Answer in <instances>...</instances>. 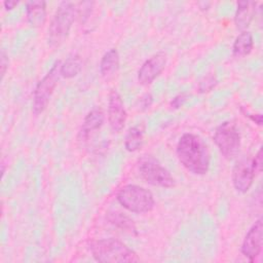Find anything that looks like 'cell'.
Wrapping results in <instances>:
<instances>
[{"mask_svg":"<svg viewBox=\"0 0 263 263\" xmlns=\"http://www.w3.org/2000/svg\"><path fill=\"white\" fill-rule=\"evenodd\" d=\"M177 157L180 163L194 175L208 173L211 163V154L208 145L197 135L183 134L176 147Z\"/></svg>","mask_w":263,"mask_h":263,"instance_id":"6da1fadb","label":"cell"},{"mask_svg":"<svg viewBox=\"0 0 263 263\" xmlns=\"http://www.w3.org/2000/svg\"><path fill=\"white\" fill-rule=\"evenodd\" d=\"M89 250L98 262L123 263L140 260L138 255L124 242L113 237L90 241Z\"/></svg>","mask_w":263,"mask_h":263,"instance_id":"7a4b0ae2","label":"cell"},{"mask_svg":"<svg viewBox=\"0 0 263 263\" xmlns=\"http://www.w3.org/2000/svg\"><path fill=\"white\" fill-rule=\"evenodd\" d=\"M76 5L70 1H63L57 7L47 30V41L51 47L61 45L68 37L75 16Z\"/></svg>","mask_w":263,"mask_h":263,"instance_id":"3957f363","label":"cell"},{"mask_svg":"<svg viewBox=\"0 0 263 263\" xmlns=\"http://www.w3.org/2000/svg\"><path fill=\"white\" fill-rule=\"evenodd\" d=\"M116 198L124 209L136 214L149 213L155 205L152 192L135 184H127L121 187L116 194Z\"/></svg>","mask_w":263,"mask_h":263,"instance_id":"277c9868","label":"cell"},{"mask_svg":"<svg viewBox=\"0 0 263 263\" xmlns=\"http://www.w3.org/2000/svg\"><path fill=\"white\" fill-rule=\"evenodd\" d=\"M141 177L150 185L172 188L175 186V179L171 173L152 155H143L137 162Z\"/></svg>","mask_w":263,"mask_h":263,"instance_id":"5b68a950","label":"cell"},{"mask_svg":"<svg viewBox=\"0 0 263 263\" xmlns=\"http://www.w3.org/2000/svg\"><path fill=\"white\" fill-rule=\"evenodd\" d=\"M61 61H57L45 76L37 83L34 89L32 103V112L34 115H39L46 109L61 77Z\"/></svg>","mask_w":263,"mask_h":263,"instance_id":"8992f818","label":"cell"},{"mask_svg":"<svg viewBox=\"0 0 263 263\" xmlns=\"http://www.w3.org/2000/svg\"><path fill=\"white\" fill-rule=\"evenodd\" d=\"M220 153L226 159L234 158L240 149V134L232 121H224L218 125L213 136Z\"/></svg>","mask_w":263,"mask_h":263,"instance_id":"52a82bcc","label":"cell"},{"mask_svg":"<svg viewBox=\"0 0 263 263\" xmlns=\"http://www.w3.org/2000/svg\"><path fill=\"white\" fill-rule=\"evenodd\" d=\"M256 176L253 157H241L236 161L232 170V184L234 189L239 193L248 192L252 187Z\"/></svg>","mask_w":263,"mask_h":263,"instance_id":"ba28073f","label":"cell"},{"mask_svg":"<svg viewBox=\"0 0 263 263\" xmlns=\"http://www.w3.org/2000/svg\"><path fill=\"white\" fill-rule=\"evenodd\" d=\"M167 55L163 51H158L147 59L138 71V81L142 85L151 84L164 70Z\"/></svg>","mask_w":263,"mask_h":263,"instance_id":"9c48e42d","label":"cell"},{"mask_svg":"<svg viewBox=\"0 0 263 263\" xmlns=\"http://www.w3.org/2000/svg\"><path fill=\"white\" fill-rule=\"evenodd\" d=\"M262 235H263V222L260 217L251 226L247 232L242 243H241V254L250 261L254 262L262 251Z\"/></svg>","mask_w":263,"mask_h":263,"instance_id":"30bf717a","label":"cell"},{"mask_svg":"<svg viewBox=\"0 0 263 263\" xmlns=\"http://www.w3.org/2000/svg\"><path fill=\"white\" fill-rule=\"evenodd\" d=\"M126 116V111L120 95L116 89H112L108 100V122L113 133H119L123 129Z\"/></svg>","mask_w":263,"mask_h":263,"instance_id":"8fae6325","label":"cell"},{"mask_svg":"<svg viewBox=\"0 0 263 263\" xmlns=\"http://www.w3.org/2000/svg\"><path fill=\"white\" fill-rule=\"evenodd\" d=\"M104 120H105V115L101 108L96 107L90 111H88V113L85 115L82 121V125L79 132L80 140L85 141L92 132L99 129L103 125Z\"/></svg>","mask_w":263,"mask_h":263,"instance_id":"7c38bea8","label":"cell"},{"mask_svg":"<svg viewBox=\"0 0 263 263\" xmlns=\"http://www.w3.org/2000/svg\"><path fill=\"white\" fill-rule=\"evenodd\" d=\"M26 16L28 23L32 27H42L46 22V2L42 0H33L27 2Z\"/></svg>","mask_w":263,"mask_h":263,"instance_id":"4fadbf2b","label":"cell"},{"mask_svg":"<svg viewBox=\"0 0 263 263\" xmlns=\"http://www.w3.org/2000/svg\"><path fill=\"white\" fill-rule=\"evenodd\" d=\"M256 4L257 3L254 1L237 2L236 11L234 15V23L238 30L246 31V29L250 26L255 13Z\"/></svg>","mask_w":263,"mask_h":263,"instance_id":"5bb4252c","label":"cell"},{"mask_svg":"<svg viewBox=\"0 0 263 263\" xmlns=\"http://www.w3.org/2000/svg\"><path fill=\"white\" fill-rule=\"evenodd\" d=\"M106 217L110 224L120 229L121 231H124L132 235H138V229L134 220L122 212L109 211Z\"/></svg>","mask_w":263,"mask_h":263,"instance_id":"9a60e30c","label":"cell"},{"mask_svg":"<svg viewBox=\"0 0 263 263\" xmlns=\"http://www.w3.org/2000/svg\"><path fill=\"white\" fill-rule=\"evenodd\" d=\"M254 47V38L250 31H241L235 38L232 45L233 57L239 59L251 53Z\"/></svg>","mask_w":263,"mask_h":263,"instance_id":"2e32d148","label":"cell"},{"mask_svg":"<svg viewBox=\"0 0 263 263\" xmlns=\"http://www.w3.org/2000/svg\"><path fill=\"white\" fill-rule=\"evenodd\" d=\"M120 64V59H119V53L116 48H110L107 50L100 62V72L102 76L108 77L112 74H114Z\"/></svg>","mask_w":263,"mask_h":263,"instance_id":"e0dca14e","label":"cell"},{"mask_svg":"<svg viewBox=\"0 0 263 263\" xmlns=\"http://www.w3.org/2000/svg\"><path fill=\"white\" fill-rule=\"evenodd\" d=\"M144 129L140 125L132 126L124 138V147L129 152H136L143 146Z\"/></svg>","mask_w":263,"mask_h":263,"instance_id":"ac0fdd59","label":"cell"},{"mask_svg":"<svg viewBox=\"0 0 263 263\" xmlns=\"http://www.w3.org/2000/svg\"><path fill=\"white\" fill-rule=\"evenodd\" d=\"M82 70V60L78 54H73L66 59V61L61 64L60 73L64 78H73L77 76Z\"/></svg>","mask_w":263,"mask_h":263,"instance_id":"d6986e66","label":"cell"},{"mask_svg":"<svg viewBox=\"0 0 263 263\" xmlns=\"http://www.w3.org/2000/svg\"><path fill=\"white\" fill-rule=\"evenodd\" d=\"M217 84V78L215 75L213 74H209L206 76H204L198 84V90L200 92H206L210 91L215 85Z\"/></svg>","mask_w":263,"mask_h":263,"instance_id":"ffe728a7","label":"cell"},{"mask_svg":"<svg viewBox=\"0 0 263 263\" xmlns=\"http://www.w3.org/2000/svg\"><path fill=\"white\" fill-rule=\"evenodd\" d=\"M187 98H188V95L187 93H180L178 96H176L172 102H171V107L174 108V109H178L180 108L186 101H187Z\"/></svg>","mask_w":263,"mask_h":263,"instance_id":"44dd1931","label":"cell"},{"mask_svg":"<svg viewBox=\"0 0 263 263\" xmlns=\"http://www.w3.org/2000/svg\"><path fill=\"white\" fill-rule=\"evenodd\" d=\"M253 163H254L256 175H259L262 171V148H260L259 151L256 153V155L253 157Z\"/></svg>","mask_w":263,"mask_h":263,"instance_id":"7402d4cb","label":"cell"},{"mask_svg":"<svg viewBox=\"0 0 263 263\" xmlns=\"http://www.w3.org/2000/svg\"><path fill=\"white\" fill-rule=\"evenodd\" d=\"M0 61H1V64H0V66H1V78L3 79V77L5 75V72H6L7 68H8V55L6 54L4 49L1 50Z\"/></svg>","mask_w":263,"mask_h":263,"instance_id":"603a6c76","label":"cell"},{"mask_svg":"<svg viewBox=\"0 0 263 263\" xmlns=\"http://www.w3.org/2000/svg\"><path fill=\"white\" fill-rule=\"evenodd\" d=\"M241 111L246 114V116H248L252 121H254L256 124L261 125L262 124V115L261 114H251L249 112H246L243 109H241Z\"/></svg>","mask_w":263,"mask_h":263,"instance_id":"cb8c5ba5","label":"cell"},{"mask_svg":"<svg viewBox=\"0 0 263 263\" xmlns=\"http://www.w3.org/2000/svg\"><path fill=\"white\" fill-rule=\"evenodd\" d=\"M152 101H153V98L150 93H147L145 95L142 99H141V104H142V108L143 109H147L151 106L152 104Z\"/></svg>","mask_w":263,"mask_h":263,"instance_id":"d4e9b609","label":"cell"},{"mask_svg":"<svg viewBox=\"0 0 263 263\" xmlns=\"http://www.w3.org/2000/svg\"><path fill=\"white\" fill-rule=\"evenodd\" d=\"M17 4H18V2L15 0H6L3 2V5H4L5 9H7V10L13 9Z\"/></svg>","mask_w":263,"mask_h":263,"instance_id":"484cf974","label":"cell"}]
</instances>
